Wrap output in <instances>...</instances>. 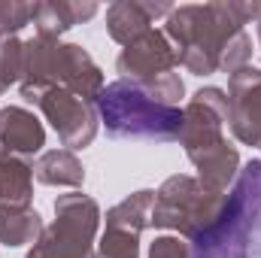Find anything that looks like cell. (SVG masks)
Wrapping results in <instances>:
<instances>
[{
    "instance_id": "6da1fadb",
    "label": "cell",
    "mask_w": 261,
    "mask_h": 258,
    "mask_svg": "<svg viewBox=\"0 0 261 258\" xmlns=\"http://www.w3.org/2000/svg\"><path fill=\"white\" fill-rule=\"evenodd\" d=\"M258 0L186 3V6H173V12L167 15L164 37L179 52V67H186L192 76H213L219 73V61L228 40L246 31L249 21H258Z\"/></svg>"
},
{
    "instance_id": "7a4b0ae2",
    "label": "cell",
    "mask_w": 261,
    "mask_h": 258,
    "mask_svg": "<svg viewBox=\"0 0 261 258\" xmlns=\"http://www.w3.org/2000/svg\"><path fill=\"white\" fill-rule=\"evenodd\" d=\"M192 258H261V161H246L219 222L192 240Z\"/></svg>"
},
{
    "instance_id": "3957f363",
    "label": "cell",
    "mask_w": 261,
    "mask_h": 258,
    "mask_svg": "<svg viewBox=\"0 0 261 258\" xmlns=\"http://www.w3.org/2000/svg\"><path fill=\"white\" fill-rule=\"evenodd\" d=\"M94 107L107 134L116 140L176 143L182 131V110L155 104L137 82H110Z\"/></svg>"
},
{
    "instance_id": "277c9868",
    "label": "cell",
    "mask_w": 261,
    "mask_h": 258,
    "mask_svg": "<svg viewBox=\"0 0 261 258\" xmlns=\"http://www.w3.org/2000/svg\"><path fill=\"white\" fill-rule=\"evenodd\" d=\"M225 203H228V194L206 192L197 183V176L173 173L155 192L149 225L176 231L182 240H195L219 222Z\"/></svg>"
},
{
    "instance_id": "5b68a950",
    "label": "cell",
    "mask_w": 261,
    "mask_h": 258,
    "mask_svg": "<svg viewBox=\"0 0 261 258\" xmlns=\"http://www.w3.org/2000/svg\"><path fill=\"white\" fill-rule=\"evenodd\" d=\"M100 203L91 194L70 192L55 197V222L43 228L24 258H97Z\"/></svg>"
},
{
    "instance_id": "8992f818",
    "label": "cell",
    "mask_w": 261,
    "mask_h": 258,
    "mask_svg": "<svg viewBox=\"0 0 261 258\" xmlns=\"http://www.w3.org/2000/svg\"><path fill=\"white\" fill-rule=\"evenodd\" d=\"M40 113L46 116V122L55 128L58 140L64 143V149L76 152L94 143L97 131H100V116L94 104L79 100L76 94H70L67 88H52L40 97Z\"/></svg>"
},
{
    "instance_id": "52a82bcc",
    "label": "cell",
    "mask_w": 261,
    "mask_h": 258,
    "mask_svg": "<svg viewBox=\"0 0 261 258\" xmlns=\"http://www.w3.org/2000/svg\"><path fill=\"white\" fill-rule=\"evenodd\" d=\"M228 125V91L216 85H203L192 94V100L182 110V131H179V146L189 152L206 149L225 140Z\"/></svg>"
},
{
    "instance_id": "ba28073f",
    "label": "cell",
    "mask_w": 261,
    "mask_h": 258,
    "mask_svg": "<svg viewBox=\"0 0 261 258\" xmlns=\"http://www.w3.org/2000/svg\"><path fill=\"white\" fill-rule=\"evenodd\" d=\"M176 67H179V52L164 37V31H155V28L146 31L130 46H125L122 55L116 58V70L122 73V79L137 85L152 82L164 73H173Z\"/></svg>"
},
{
    "instance_id": "9c48e42d",
    "label": "cell",
    "mask_w": 261,
    "mask_h": 258,
    "mask_svg": "<svg viewBox=\"0 0 261 258\" xmlns=\"http://www.w3.org/2000/svg\"><path fill=\"white\" fill-rule=\"evenodd\" d=\"M228 125L243 146L261 143V70L243 67L228 76Z\"/></svg>"
},
{
    "instance_id": "30bf717a",
    "label": "cell",
    "mask_w": 261,
    "mask_h": 258,
    "mask_svg": "<svg viewBox=\"0 0 261 258\" xmlns=\"http://www.w3.org/2000/svg\"><path fill=\"white\" fill-rule=\"evenodd\" d=\"M55 82L67 88L85 104H97L100 91L107 88L103 70L94 64V58L79 43H58V61H55Z\"/></svg>"
},
{
    "instance_id": "8fae6325",
    "label": "cell",
    "mask_w": 261,
    "mask_h": 258,
    "mask_svg": "<svg viewBox=\"0 0 261 258\" xmlns=\"http://www.w3.org/2000/svg\"><path fill=\"white\" fill-rule=\"evenodd\" d=\"M189 161L197 170V183L206 192H216V194H228V189L237 183V173L243 167L240 164V152L228 140H222L216 146H206V149L189 152Z\"/></svg>"
},
{
    "instance_id": "7c38bea8",
    "label": "cell",
    "mask_w": 261,
    "mask_h": 258,
    "mask_svg": "<svg viewBox=\"0 0 261 258\" xmlns=\"http://www.w3.org/2000/svg\"><path fill=\"white\" fill-rule=\"evenodd\" d=\"M0 140L9 155L31 158L46 146L43 122L24 107H3L0 110Z\"/></svg>"
},
{
    "instance_id": "4fadbf2b",
    "label": "cell",
    "mask_w": 261,
    "mask_h": 258,
    "mask_svg": "<svg viewBox=\"0 0 261 258\" xmlns=\"http://www.w3.org/2000/svg\"><path fill=\"white\" fill-rule=\"evenodd\" d=\"M91 15H97L94 0H43V3H34V28H37V37H43V40H61V34L88 21Z\"/></svg>"
},
{
    "instance_id": "5bb4252c",
    "label": "cell",
    "mask_w": 261,
    "mask_h": 258,
    "mask_svg": "<svg viewBox=\"0 0 261 258\" xmlns=\"http://www.w3.org/2000/svg\"><path fill=\"white\" fill-rule=\"evenodd\" d=\"M34 176H37V183L52 186V189H82L85 167L70 149H49L37 158Z\"/></svg>"
},
{
    "instance_id": "9a60e30c",
    "label": "cell",
    "mask_w": 261,
    "mask_h": 258,
    "mask_svg": "<svg viewBox=\"0 0 261 258\" xmlns=\"http://www.w3.org/2000/svg\"><path fill=\"white\" fill-rule=\"evenodd\" d=\"M146 31H152V15L146 12L143 0H116V3H110V9H107V34L119 46H130Z\"/></svg>"
},
{
    "instance_id": "2e32d148",
    "label": "cell",
    "mask_w": 261,
    "mask_h": 258,
    "mask_svg": "<svg viewBox=\"0 0 261 258\" xmlns=\"http://www.w3.org/2000/svg\"><path fill=\"white\" fill-rule=\"evenodd\" d=\"M34 200V164L21 155L0 158V207H31Z\"/></svg>"
},
{
    "instance_id": "e0dca14e",
    "label": "cell",
    "mask_w": 261,
    "mask_h": 258,
    "mask_svg": "<svg viewBox=\"0 0 261 258\" xmlns=\"http://www.w3.org/2000/svg\"><path fill=\"white\" fill-rule=\"evenodd\" d=\"M43 234V216L34 207H0V243L15 249L24 243H37Z\"/></svg>"
},
{
    "instance_id": "ac0fdd59",
    "label": "cell",
    "mask_w": 261,
    "mask_h": 258,
    "mask_svg": "<svg viewBox=\"0 0 261 258\" xmlns=\"http://www.w3.org/2000/svg\"><path fill=\"white\" fill-rule=\"evenodd\" d=\"M152 203H155V192L152 189H140V192L128 194L122 203L107 210V228L116 231H128V234H143L149 228V216H152Z\"/></svg>"
},
{
    "instance_id": "d6986e66",
    "label": "cell",
    "mask_w": 261,
    "mask_h": 258,
    "mask_svg": "<svg viewBox=\"0 0 261 258\" xmlns=\"http://www.w3.org/2000/svg\"><path fill=\"white\" fill-rule=\"evenodd\" d=\"M21 73H24V40L18 37H6L0 40V94L21 82Z\"/></svg>"
},
{
    "instance_id": "ffe728a7",
    "label": "cell",
    "mask_w": 261,
    "mask_h": 258,
    "mask_svg": "<svg viewBox=\"0 0 261 258\" xmlns=\"http://www.w3.org/2000/svg\"><path fill=\"white\" fill-rule=\"evenodd\" d=\"M97 258H140V237L128 231L103 228L97 243Z\"/></svg>"
},
{
    "instance_id": "44dd1931",
    "label": "cell",
    "mask_w": 261,
    "mask_h": 258,
    "mask_svg": "<svg viewBox=\"0 0 261 258\" xmlns=\"http://www.w3.org/2000/svg\"><path fill=\"white\" fill-rule=\"evenodd\" d=\"M140 88L161 107H179V100L186 97V82L179 79V73H164L152 82H143Z\"/></svg>"
},
{
    "instance_id": "7402d4cb",
    "label": "cell",
    "mask_w": 261,
    "mask_h": 258,
    "mask_svg": "<svg viewBox=\"0 0 261 258\" xmlns=\"http://www.w3.org/2000/svg\"><path fill=\"white\" fill-rule=\"evenodd\" d=\"M249 58H252V37L246 31H240V34H234L228 40V46L222 52V61H219V70L228 73V76H234L237 70L249 67Z\"/></svg>"
},
{
    "instance_id": "603a6c76",
    "label": "cell",
    "mask_w": 261,
    "mask_h": 258,
    "mask_svg": "<svg viewBox=\"0 0 261 258\" xmlns=\"http://www.w3.org/2000/svg\"><path fill=\"white\" fill-rule=\"evenodd\" d=\"M149 258H192V243L182 240L179 234H161L152 240L149 246Z\"/></svg>"
},
{
    "instance_id": "cb8c5ba5",
    "label": "cell",
    "mask_w": 261,
    "mask_h": 258,
    "mask_svg": "<svg viewBox=\"0 0 261 258\" xmlns=\"http://www.w3.org/2000/svg\"><path fill=\"white\" fill-rule=\"evenodd\" d=\"M3 155H9V152H6V149H3V140H0V158H3Z\"/></svg>"
},
{
    "instance_id": "d4e9b609",
    "label": "cell",
    "mask_w": 261,
    "mask_h": 258,
    "mask_svg": "<svg viewBox=\"0 0 261 258\" xmlns=\"http://www.w3.org/2000/svg\"><path fill=\"white\" fill-rule=\"evenodd\" d=\"M255 24H258V43H261V15H258V21H255Z\"/></svg>"
},
{
    "instance_id": "484cf974",
    "label": "cell",
    "mask_w": 261,
    "mask_h": 258,
    "mask_svg": "<svg viewBox=\"0 0 261 258\" xmlns=\"http://www.w3.org/2000/svg\"><path fill=\"white\" fill-rule=\"evenodd\" d=\"M0 40H3V34H0Z\"/></svg>"
},
{
    "instance_id": "4316f807",
    "label": "cell",
    "mask_w": 261,
    "mask_h": 258,
    "mask_svg": "<svg viewBox=\"0 0 261 258\" xmlns=\"http://www.w3.org/2000/svg\"><path fill=\"white\" fill-rule=\"evenodd\" d=\"M258 149H261V143H258Z\"/></svg>"
}]
</instances>
